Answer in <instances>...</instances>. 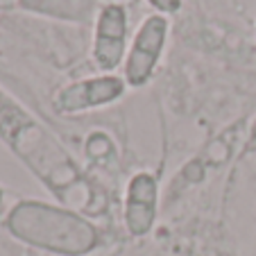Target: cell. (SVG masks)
Here are the masks:
<instances>
[{"label":"cell","mask_w":256,"mask_h":256,"mask_svg":"<svg viewBox=\"0 0 256 256\" xmlns=\"http://www.w3.org/2000/svg\"><path fill=\"white\" fill-rule=\"evenodd\" d=\"M0 138L70 208L93 211V188L59 140L0 91Z\"/></svg>","instance_id":"1"},{"label":"cell","mask_w":256,"mask_h":256,"mask_svg":"<svg viewBox=\"0 0 256 256\" xmlns=\"http://www.w3.org/2000/svg\"><path fill=\"white\" fill-rule=\"evenodd\" d=\"M7 229L25 245L59 256H84L98 247V229L75 208L20 200L7 216Z\"/></svg>","instance_id":"2"},{"label":"cell","mask_w":256,"mask_h":256,"mask_svg":"<svg viewBox=\"0 0 256 256\" xmlns=\"http://www.w3.org/2000/svg\"><path fill=\"white\" fill-rule=\"evenodd\" d=\"M170 34V20L164 14L145 16L143 23L134 32L130 41L125 64H122V80L127 86L140 88L152 80L154 70L159 68V62L164 57L166 44Z\"/></svg>","instance_id":"3"},{"label":"cell","mask_w":256,"mask_h":256,"mask_svg":"<svg viewBox=\"0 0 256 256\" xmlns=\"http://www.w3.org/2000/svg\"><path fill=\"white\" fill-rule=\"evenodd\" d=\"M130 14L120 2L100 5L93 20V64L102 72H114L125 64L130 50Z\"/></svg>","instance_id":"4"},{"label":"cell","mask_w":256,"mask_h":256,"mask_svg":"<svg viewBox=\"0 0 256 256\" xmlns=\"http://www.w3.org/2000/svg\"><path fill=\"white\" fill-rule=\"evenodd\" d=\"M127 91V82L114 72H102L98 78L78 80V82L66 84L59 88L54 96V109L66 116H75V114H84L91 109H100V106L114 104L120 100L122 93Z\"/></svg>","instance_id":"5"},{"label":"cell","mask_w":256,"mask_h":256,"mask_svg":"<svg viewBox=\"0 0 256 256\" xmlns=\"http://www.w3.org/2000/svg\"><path fill=\"white\" fill-rule=\"evenodd\" d=\"M159 206V184L152 172H136L127 184L125 195V227L134 238L152 232Z\"/></svg>","instance_id":"6"},{"label":"cell","mask_w":256,"mask_h":256,"mask_svg":"<svg viewBox=\"0 0 256 256\" xmlns=\"http://www.w3.org/2000/svg\"><path fill=\"white\" fill-rule=\"evenodd\" d=\"M20 10H28L32 14H44L50 18L72 20V23H93L100 7L96 0H20Z\"/></svg>","instance_id":"7"},{"label":"cell","mask_w":256,"mask_h":256,"mask_svg":"<svg viewBox=\"0 0 256 256\" xmlns=\"http://www.w3.org/2000/svg\"><path fill=\"white\" fill-rule=\"evenodd\" d=\"M148 2H150V7L156 14H164V16L177 14L182 10V0H148Z\"/></svg>","instance_id":"8"}]
</instances>
